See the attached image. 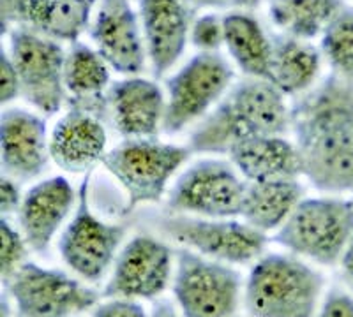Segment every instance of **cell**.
<instances>
[{
	"mask_svg": "<svg viewBox=\"0 0 353 317\" xmlns=\"http://www.w3.org/2000/svg\"><path fill=\"white\" fill-rule=\"evenodd\" d=\"M188 146L152 140H124L103 159V166L128 194V212L159 203L176 171L191 157Z\"/></svg>",
	"mask_w": 353,
	"mask_h": 317,
	"instance_id": "5",
	"label": "cell"
},
{
	"mask_svg": "<svg viewBox=\"0 0 353 317\" xmlns=\"http://www.w3.org/2000/svg\"><path fill=\"white\" fill-rule=\"evenodd\" d=\"M154 222L161 234L182 249L230 266L258 261L269 241L267 234L237 219H203L168 212Z\"/></svg>",
	"mask_w": 353,
	"mask_h": 317,
	"instance_id": "6",
	"label": "cell"
},
{
	"mask_svg": "<svg viewBox=\"0 0 353 317\" xmlns=\"http://www.w3.org/2000/svg\"><path fill=\"white\" fill-rule=\"evenodd\" d=\"M321 53L334 74L353 81V8H343L321 34Z\"/></svg>",
	"mask_w": 353,
	"mask_h": 317,
	"instance_id": "27",
	"label": "cell"
},
{
	"mask_svg": "<svg viewBox=\"0 0 353 317\" xmlns=\"http://www.w3.org/2000/svg\"><path fill=\"white\" fill-rule=\"evenodd\" d=\"M77 194L64 177L39 182L25 194L18 212V224L30 249L39 254L48 249L72 206L77 205Z\"/></svg>",
	"mask_w": 353,
	"mask_h": 317,
	"instance_id": "18",
	"label": "cell"
},
{
	"mask_svg": "<svg viewBox=\"0 0 353 317\" xmlns=\"http://www.w3.org/2000/svg\"><path fill=\"white\" fill-rule=\"evenodd\" d=\"M11 61L20 76L21 96L44 115H55L68 100L64 83L65 53L57 41L17 27L11 32Z\"/></svg>",
	"mask_w": 353,
	"mask_h": 317,
	"instance_id": "11",
	"label": "cell"
},
{
	"mask_svg": "<svg viewBox=\"0 0 353 317\" xmlns=\"http://www.w3.org/2000/svg\"><path fill=\"white\" fill-rule=\"evenodd\" d=\"M173 294L182 317H233L241 298V275L230 265L193 250L175 256Z\"/></svg>",
	"mask_w": 353,
	"mask_h": 317,
	"instance_id": "8",
	"label": "cell"
},
{
	"mask_svg": "<svg viewBox=\"0 0 353 317\" xmlns=\"http://www.w3.org/2000/svg\"><path fill=\"white\" fill-rule=\"evenodd\" d=\"M352 238L353 199L332 196L302 199L274 234V241L293 256L323 266L341 261Z\"/></svg>",
	"mask_w": 353,
	"mask_h": 317,
	"instance_id": "4",
	"label": "cell"
},
{
	"mask_svg": "<svg viewBox=\"0 0 353 317\" xmlns=\"http://www.w3.org/2000/svg\"><path fill=\"white\" fill-rule=\"evenodd\" d=\"M27 241L18 229L12 228L8 219L2 217L0 222V275L4 284L21 266L27 263Z\"/></svg>",
	"mask_w": 353,
	"mask_h": 317,
	"instance_id": "28",
	"label": "cell"
},
{
	"mask_svg": "<svg viewBox=\"0 0 353 317\" xmlns=\"http://www.w3.org/2000/svg\"><path fill=\"white\" fill-rule=\"evenodd\" d=\"M30 0H0V18H2V30L8 23H17L21 27L25 21V11Z\"/></svg>",
	"mask_w": 353,
	"mask_h": 317,
	"instance_id": "34",
	"label": "cell"
},
{
	"mask_svg": "<svg viewBox=\"0 0 353 317\" xmlns=\"http://www.w3.org/2000/svg\"><path fill=\"white\" fill-rule=\"evenodd\" d=\"M193 12L188 0H140V23L154 76L166 74L191 37Z\"/></svg>",
	"mask_w": 353,
	"mask_h": 317,
	"instance_id": "15",
	"label": "cell"
},
{
	"mask_svg": "<svg viewBox=\"0 0 353 317\" xmlns=\"http://www.w3.org/2000/svg\"><path fill=\"white\" fill-rule=\"evenodd\" d=\"M230 162L248 184L299 180L302 162L295 143L283 136L248 138L230 149Z\"/></svg>",
	"mask_w": 353,
	"mask_h": 317,
	"instance_id": "20",
	"label": "cell"
},
{
	"mask_svg": "<svg viewBox=\"0 0 353 317\" xmlns=\"http://www.w3.org/2000/svg\"><path fill=\"white\" fill-rule=\"evenodd\" d=\"M248 182L232 162L203 159L189 166L168 193V212L203 219H237Z\"/></svg>",
	"mask_w": 353,
	"mask_h": 317,
	"instance_id": "7",
	"label": "cell"
},
{
	"mask_svg": "<svg viewBox=\"0 0 353 317\" xmlns=\"http://www.w3.org/2000/svg\"><path fill=\"white\" fill-rule=\"evenodd\" d=\"M285 97L270 81L244 78L196 124L185 146L193 153H228L248 138L285 136L292 129Z\"/></svg>",
	"mask_w": 353,
	"mask_h": 317,
	"instance_id": "2",
	"label": "cell"
},
{
	"mask_svg": "<svg viewBox=\"0 0 353 317\" xmlns=\"http://www.w3.org/2000/svg\"><path fill=\"white\" fill-rule=\"evenodd\" d=\"M188 2L194 8L207 9H228L235 6V0H188Z\"/></svg>",
	"mask_w": 353,
	"mask_h": 317,
	"instance_id": "37",
	"label": "cell"
},
{
	"mask_svg": "<svg viewBox=\"0 0 353 317\" xmlns=\"http://www.w3.org/2000/svg\"><path fill=\"white\" fill-rule=\"evenodd\" d=\"M90 37L106 64L125 76H138L147 65L140 18L129 0H101Z\"/></svg>",
	"mask_w": 353,
	"mask_h": 317,
	"instance_id": "14",
	"label": "cell"
},
{
	"mask_svg": "<svg viewBox=\"0 0 353 317\" xmlns=\"http://www.w3.org/2000/svg\"><path fill=\"white\" fill-rule=\"evenodd\" d=\"M21 201H23V196H21V189L18 182L14 178L8 177V175H2L0 178V212L2 215H14L20 212Z\"/></svg>",
	"mask_w": 353,
	"mask_h": 317,
	"instance_id": "32",
	"label": "cell"
},
{
	"mask_svg": "<svg viewBox=\"0 0 353 317\" xmlns=\"http://www.w3.org/2000/svg\"><path fill=\"white\" fill-rule=\"evenodd\" d=\"M64 83L71 108L92 113L103 120L108 111L110 65L90 46L74 43L65 53Z\"/></svg>",
	"mask_w": 353,
	"mask_h": 317,
	"instance_id": "21",
	"label": "cell"
},
{
	"mask_svg": "<svg viewBox=\"0 0 353 317\" xmlns=\"http://www.w3.org/2000/svg\"><path fill=\"white\" fill-rule=\"evenodd\" d=\"M189 39L200 53H217V50L225 45V17L209 12L196 18L191 27Z\"/></svg>",
	"mask_w": 353,
	"mask_h": 317,
	"instance_id": "29",
	"label": "cell"
},
{
	"mask_svg": "<svg viewBox=\"0 0 353 317\" xmlns=\"http://www.w3.org/2000/svg\"><path fill=\"white\" fill-rule=\"evenodd\" d=\"M92 317H149L143 307L137 300L125 298H110L105 303L94 309Z\"/></svg>",
	"mask_w": 353,
	"mask_h": 317,
	"instance_id": "31",
	"label": "cell"
},
{
	"mask_svg": "<svg viewBox=\"0 0 353 317\" xmlns=\"http://www.w3.org/2000/svg\"><path fill=\"white\" fill-rule=\"evenodd\" d=\"M150 317H182V316L176 312L175 307H173L170 301L161 300L154 305L152 312H150Z\"/></svg>",
	"mask_w": 353,
	"mask_h": 317,
	"instance_id": "36",
	"label": "cell"
},
{
	"mask_svg": "<svg viewBox=\"0 0 353 317\" xmlns=\"http://www.w3.org/2000/svg\"><path fill=\"white\" fill-rule=\"evenodd\" d=\"M299 180H270L248 184L241 217L260 233H276L302 201Z\"/></svg>",
	"mask_w": 353,
	"mask_h": 317,
	"instance_id": "22",
	"label": "cell"
},
{
	"mask_svg": "<svg viewBox=\"0 0 353 317\" xmlns=\"http://www.w3.org/2000/svg\"><path fill=\"white\" fill-rule=\"evenodd\" d=\"M339 263H341L343 277H345V281L348 282V285L353 289V238L348 243V247H346L345 252H343L341 261Z\"/></svg>",
	"mask_w": 353,
	"mask_h": 317,
	"instance_id": "35",
	"label": "cell"
},
{
	"mask_svg": "<svg viewBox=\"0 0 353 317\" xmlns=\"http://www.w3.org/2000/svg\"><path fill=\"white\" fill-rule=\"evenodd\" d=\"M233 81L232 65L219 53H198L166 81L163 131L179 134L209 115Z\"/></svg>",
	"mask_w": 353,
	"mask_h": 317,
	"instance_id": "9",
	"label": "cell"
},
{
	"mask_svg": "<svg viewBox=\"0 0 353 317\" xmlns=\"http://www.w3.org/2000/svg\"><path fill=\"white\" fill-rule=\"evenodd\" d=\"M225 46L245 78L270 81L272 39L249 12L233 11L225 17Z\"/></svg>",
	"mask_w": 353,
	"mask_h": 317,
	"instance_id": "24",
	"label": "cell"
},
{
	"mask_svg": "<svg viewBox=\"0 0 353 317\" xmlns=\"http://www.w3.org/2000/svg\"><path fill=\"white\" fill-rule=\"evenodd\" d=\"M48 157L44 118L28 109H6L0 117V161L6 175L14 180H32L46 169Z\"/></svg>",
	"mask_w": 353,
	"mask_h": 317,
	"instance_id": "16",
	"label": "cell"
},
{
	"mask_svg": "<svg viewBox=\"0 0 353 317\" xmlns=\"http://www.w3.org/2000/svg\"><path fill=\"white\" fill-rule=\"evenodd\" d=\"M323 277L293 254L261 256L245 284V307L253 317H314Z\"/></svg>",
	"mask_w": 353,
	"mask_h": 317,
	"instance_id": "3",
	"label": "cell"
},
{
	"mask_svg": "<svg viewBox=\"0 0 353 317\" xmlns=\"http://www.w3.org/2000/svg\"><path fill=\"white\" fill-rule=\"evenodd\" d=\"M269 17L283 34L314 39L345 8L343 0H269Z\"/></svg>",
	"mask_w": 353,
	"mask_h": 317,
	"instance_id": "26",
	"label": "cell"
},
{
	"mask_svg": "<svg viewBox=\"0 0 353 317\" xmlns=\"http://www.w3.org/2000/svg\"><path fill=\"white\" fill-rule=\"evenodd\" d=\"M105 149L106 131L103 120L78 108H69L50 136V157L68 173L88 175L97 162H103Z\"/></svg>",
	"mask_w": 353,
	"mask_h": 317,
	"instance_id": "19",
	"label": "cell"
},
{
	"mask_svg": "<svg viewBox=\"0 0 353 317\" xmlns=\"http://www.w3.org/2000/svg\"><path fill=\"white\" fill-rule=\"evenodd\" d=\"M90 177L85 175L78 187V205L71 222L59 241L62 261L87 282H99L119 256L125 237V226L108 224L94 215L90 208Z\"/></svg>",
	"mask_w": 353,
	"mask_h": 317,
	"instance_id": "10",
	"label": "cell"
},
{
	"mask_svg": "<svg viewBox=\"0 0 353 317\" xmlns=\"http://www.w3.org/2000/svg\"><path fill=\"white\" fill-rule=\"evenodd\" d=\"M318 317H353V298L339 289L330 291Z\"/></svg>",
	"mask_w": 353,
	"mask_h": 317,
	"instance_id": "33",
	"label": "cell"
},
{
	"mask_svg": "<svg viewBox=\"0 0 353 317\" xmlns=\"http://www.w3.org/2000/svg\"><path fill=\"white\" fill-rule=\"evenodd\" d=\"M302 177L323 193H353V81L330 74L292 108Z\"/></svg>",
	"mask_w": 353,
	"mask_h": 317,
	"instance_id": "1",
	"label": "cell"
},
{
	"mask_svg": "<svg viewBox=\"0 0 353 317\" xmlns=\"http://www.w3.org/2000/svg\"><path fill=\"white\" fill-rule=\"evenodd\" d=\"M260 0H235V6L242 9H256Z\"/></svg>",
	"mask_w": 353,
	"mask_h": 317,
	"instance_id": "38",
	"label": "cell"
},
{
	"mask_svg": "<svg viewBox=\"0 0 353 317\" xmlns=\"http://www.w3.org/2000/svg\"><path fill=\"white\" fill-rule=\"evenodd\" d=\"M173 261L175 256L165 241L149 234H137L117 256L105 296L154 300L168 287Z\"/></svg>",
	"mask_w": 353,
	"mask_h": 317,
	"instance_id": "13",
	"label": "cell"
},
{
	"mask_svg": "<svg viewBox=\"0 0 353 317\" xmlns=\"http://www.w3.org/2000/svg\"><path fill=\"white\" fill-rule=\"evenodd\" d=\"M21 96V83L18 71L11 61V55L2 50L0 53V102L9 105Z\"/></svg>",
	"mask_w": 353,
	"mask_h": 317,
	"instance_id": "30",
	"label": "cell"
},
{
	"mask_svg": "<svg viewBox=\"0 0 353 317\" xmlns=\"http://www.w3.org/2000/svg\"><path fill=\"white\" fill-rule=\"evenodd\" d=\"M166 97L159 85L141 76H128L108 90V113L125 140H152L163 131Z\"/></svg>",
	"mask_w": 353,
	"mask_h": 317,
	"instance_id": "17",
	"label": "cell"
},
{
	"mask_svg": "<svg viewBox=\"0 0 353 317\" xmlns=\"http://www.w3.org/2000/svg\"><path fill=\"white\" fill-rule=\"evenodd\" d=\"M321 53L297 37H272V61H270V83H274L285 96H297L309 92L320 76Z\"/></svg>",
	"mask_w": 353,
	"mask_h": 317,
	"instance_id": "23",
	"label": "cell"
},
{
	"mask_svg": "<svg viewBox=\"0 0 353 317\" xmlns=\"http://www.w3.org/2000/svg\"><path fill=\"white\" fill-rule=\"evenodd\" d=\"M96 0H30L21 27L52 41L77 43L90 25Z\"/></svg>",
	"mask_w": 353,
	"mask_h": 317,
	"instance_id": "25",
	"label": "cell"
},
{
	"mask_svg": "<svg viewBox=\"0 0 353 317\" xmlns=\"http://www.w3.org/2000/svg\"><path fill=\"white\" fill-rule=\"evenodd\" d=\"M6 285L18 317H77L99 301V294L78 278L34 263H25Z\"/></svg>",
	"mask_w": 353,
	"mask_h": 317,
	"instance_id": "12",
	"label": "cell"
}]
</instances>
